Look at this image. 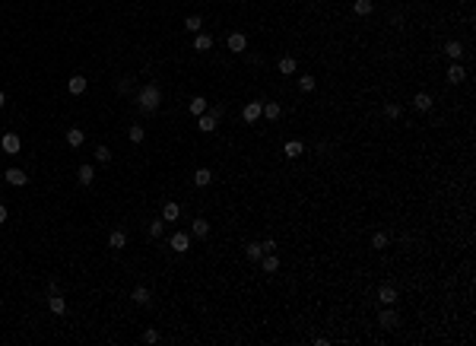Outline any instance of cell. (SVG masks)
I'll list each match as a JSON object with an SVG mask.
<instances>
[{
  "label": "cell",
  "mask_w": 476,
  "mask_h": 346,
  "mask_svg": "<svg viewBox=\"0 0 476 346\" xmlns=\"http://www.w3.org/2000/svg\"><path fill=\"white\" fill-rule=\"evenodd\" d=\"M137 105H140V111H156L162 105V89L156 83H146L140 92H137Z\"/></svg>",
  "instance_id": "obj_1"
},
{
  "label": "cell",
  "mask_w": 476,
  "mask_h": 346,
  "mask_svg": "<svg viewBox=\"0 0 476 346\" xmlns=\"http://www.w3.org/2000/svg\"><path fill=\"white\" fill-rule=\"evenodd\" d=\"M226 45H229L232 54H245V51H248V35H245V32H232V35L226 38Z\"/></svg>",
  "instance_id": "obj_2"
},
{
  "label": "cell",
  "mask_w": 476,
  "mask_h": 346,
  "mask_svg": "<svg viewBox=\"0 0 476 346\" xmlns=\"http://www.w3.org/2000/svg\"><path fill=\"white\" fill-rule=\"evenodd\" d=\"M378 324L384 327V331H394V327L400 324V315H397V311H394L391 305H387L384 311H378Z\"/></svg>",
  "instance_id": "obj_3"
},
{
  "label": "cell",
  "mask_w": 476,
  "mask_h": 346,
  "mask_svg": "<svg viewBox=\"0 0 476 346\" xmlns=\"http://www.w3.org/2000/svg\"><path fill=\"white\" fill-rule=\"evenodd\" d=\"M264 115V102H248L245 108H241V118H245V124H257V118Z\"/></svg>",
  "instance_id": "obj_4"
},
{
  "label": "cell",
  "mask_w": 476,
  "mask_h": 346,
  "mask_svg": "<svg viewBox=\"0 0 476 346\" xmlns=\"http://www.w3.org/2000/svg\"><path fill=\"white\" fill-rule=\"evenodd\" d=\"M3 178H6V184H13V187H25V184H29V175H25L22 169H16V166H13V169H6V172H3Z\"/></svg>",
  "instance_id": "obj_5"
},
{
  "label": "cell",
  "mask_w": 476,
  "mask_h": 346,
  "mask_svg": "<svg viewBox=\"0 0 476 346\" xmlns=\"http://www.w3.org/2000/svg\"><path fill=\"white\" fill-rule=\"evenodd\" d=\"M67 89H70V96H83L86 89H89V80H86V76H70V80H67Z\"/></svg>",
  "instance_id": "obj_6"
},
{
  "label": "cell",
  "mask_w": 476,
  "mask_h": 346,
  "mask_svg": "<svg viewBox=\"0 0 476 346\" xmlns=\"http://www.w3.org/2000/svg\"><path fill=\"white\" fill-rule=\"evenodd\" d=\"M83 143H86V131H83V127H70V131H67V146L80 150Z\"/></svg>",
  "instance_id": "obj_7"
},
{
  "label": "cell",
  "mask_w": 476,
  "mask_h": 346,
  "mask_svg": "<svg viewBox=\"0 0 476 346\" xmlns=\"http://www.w3.org/2000/svg\"><path fill=\"white\" fill-rule=\"evenodd\" d=\"M92 181H95V169H92V166H80V169H76V184L89 187Z\"/></svg>",
  "instance_id": "obj_8"
},
{
  "label": "cell",
  "mask_w": 476,
  "mask_h": 346,
  "mask_svg": "<svg viewBox=\"0 0 476 346\" xmlns=\"http://www.w3.org/2000/svg\"><path fill=\"white\" fill-rule=\"evenodd\" d=\"M197 127H200V131H203V134H213V131H216V127H219V121H216V118L210 115V111H203V115H200V118H197Z\"/></svg>",
  "instance_id": "obj_9"
},
{
  "label": "cell",
  "mask_w": 476,
  "mask_h": 346,
  "mask_svg": "<svg viewBox=\"0 0 476 346\" xmlns=\"http://www.w3.org/2000/svg\"><path fill=\"white\" fill-rule=\"evenodd\" d=\"M302 153H305V143H302V140H289V143L283 146V156H286V159H299Z\"/></svg>",
  "instance_id": "obj_10"
},
{
  "label": "cell",
  "mask_w": 476,
  "mask_h": 346,
  "mask_svg": "<svg viewBox=\"0 0 476 346\" xmlns=\"http://www.w3.org/2000/svg\"><path fill=\"white\" fill-rule=\"evenodd\" d=\"M464 80H467V70H464V67L454 60V64L448 67V83H451V86H457V83H464Z\"/></svg>",
  "instance_id": "obj_11"
},
{
  "label": "cell",
  "mask_w": 476,
  "mask_h": 346,
  "mask_svg": "<svg viewBox=\"0 0 476 346\" xmlns=\"http://www.w3.org/2000/svg\"><path fill=\"white\" fill-rule=\"evenodd\" d=\"M0 146H3V153L16 156V153H19V146H22V143H19V137H16V134H3V140H0Z\"/></svg>",
  "instance_id": "obj_12"
},
{
  "label": "cell",
  "mask_w": 476,
  "mask_h": 346,
  "mask_svg": "<svg viewBox=\"0 0 476 346\" xmlns=\"http://www.w3.org/2000/svg\"><path fill=\"white\" fill-rule=\"evenodd\" d=\"M171 248H175L178 254H184V251L190 248V235L187 232H175V235H171Z\"/></svg>",
  "instance_id": "obj_13"
},
{
  "label": "cell",
  "mask_w": 476,
  "mask_h": 346,
  "mask_svg": "<svg viewBox=\"0 0 476 346\" xmlns=\"http://www.w3.org/2000/svg\"><path fill=\"white\" fill-rule=\"evenodd\" d=\"M178 216H181V206L178 203H171V200L162 203V219H165V222H178Z\"/></svg>",
  "instance_id": "obj_14"
},
{
  "label": "cell",
  "mask_w": 476,
  "mask_h": 346,
  "mask_svg": "<svg viewBox=\"0 0 476 346\" xmlns=\"http://www.w3.org/2000/svg\"><path fill=\"white\" fill-rule=\"evenodd\" d=\"M131 302H134V305H150V302H153V296H150V289H146V286H134V292H131Z\"/></svg>",
  "instance_id": "obj_15"
},
{
  "label": "cell",
  "mask_w": 476,
  "mask_h": 346,
  "mask_svg": "<svg viewBox=\"0 0 476 346\" xmlns=\"http://www.w3.org/2000/svg\"><path fill=\"white\" fill-rule=\"evenodd\" d=\"M206 108H210V102H206L203 96H194V99L187 102V111H190V115H197V118H200V115H203Z\"/></svg>",
  "instance_id": "obj_16"
},
{
  "label": "cell",
  "mask_w": 476,
  "mask_h": 346,
  "mask_svg": "<svg viewBox=\"0 0 476 346\" xmlns=\"http://www.w3.org/2000/svg\"><path fill=\"white\" fill-rule=\"evenodd\" d=\"M48 308H51V315H64V311H67V302H64V296H60V292H54V296H48Z\"/></svg>",
  "instance_id": "obj_17"
},
{
  "label": "cell",
  "mask_w": 476,
  "mask_h": 346,
  "mask_svg": "<svg viewBox=\"0 0 476 346\" xmlns=\"http://www.w3.org/2000/svg\"><path fill=\"white\" fill-rule=\"evenodd\" d=\"M378 302H381V305H394V302H397V289L394 286H378Z\"/></svg>",
  "instance_id": "obj_18"
},
{
  "label": "cell",
  "mask_w": 476,
  "mask_h": 346,
  "mask_svg": "<svg viewBox=\"0 0 476 346\" xmlns=\"http://www.w3.org/2000/svg\"><path fill=\"white\" fill-rule=\"evenodd\" d=\"M413 108L416 111H432V96L429 92H416V96H413Z\"/></svg>",
  "instance_id": "obj_19"
},
{
  "label": "cell",
  "mask_w": 476,
  "mask_h": 346,
  "mask_svg": "<svg viewBox=\"0 0 476 346\" xmlns=\"http://www.w3.org/2000/svg\"><path fill=\"white\" fill-rule=\"evenodd\" d=\"M445 54L451 57V60H457V64H461V57L467 54V51H464V45H461V41H448V45H445Z\"/></svg>",
  "instance_id": "obj_20"
},
{
  "label": "cell",
  "mask_w": 476,
  "mask_h": 346,
  "mask_svg": "<svg viewBox=\"0 0 476 346\" xmlns=\"http://www.w3.org/2000/svg\"><path fill=\"white\" fill-rule=\"evenodd\" d=\"M261 267H264V273H276V270H280V257H276L273 251H270V254H264V257H261Z\"/></svg>",
  "instance_id": "obj_21"
},
{
  "label": "cell",
  "mask_w": 476,
  "mask_h": 346,
  "mask_svg": "<svg viewBox=\"0 0 476 346\" xmlns=\"http://www.w3.org/2000/svg\"><path fill=\"white\" fill-rule=\"evenodd\" d=\"M190 235L206 238V235H210V222H206V219H194V222H190Z\"/></svg>",
  "instance_id": "obj_22"
},
{
  "label": "cell",
  "mask_w": 476,
  "mask_h": 346,
  "mask_svg": "<svg viewBox=\"0 0 476 346\" xmlns=\"http://www.w3.org/2000/svg\"><path fill=\"white\" fill-rule=\"evenodd\" d=\"M108 245L115 248V251H121V248L127 245V232H121V229H115V232H111V235H108Z\"/></svg>",
  "instance_id": "obj_23"
},
{
  "label": "cell",
  "mask_w": 476,
  "mask_h": 346,
  "mask_svg": "<svg viewBox=\"0 0 476 346\" xmlns=\"http://www.w3.org/2000/svg\"><path fill=\"white\" fill-rule=\"evenodd\" d=\"M213 48V35H206V32H197L194 38V51H210Z\"/></svg>",
  "instance_id": "obj_24"
},
{
  "label": "cell",
  "mask_w": 476,
  "mask_h": 346,
  "mask_svg": "<svg viewBox=\"0 0 476 346\" xmlns=\"http://www.w3.org/2000/svg\"><path fill=\"white\" fill-rule=\"evenodd\" d=\"M387 245H391V235H387V232H375V235H371V248L375 251H384Z\"/></svg>",
  "instance_id": "obj_25"
},
{
  "label": "cell",
  "mask_w": 476,
  "mask_h": 346,
  "mask_svg": "<svg viewBox=\"0 0 476 346\" xmlns=\"http://www.w3.org/2000/svg\"><path fill=\"white\" fill-rule=\"evenodd\" d=\"M210 181H213V172H210V169H197V172H194V184H197V187H206Z\"/></svg>",
  "instance_id": "obj_26"
},
{
  "label": "cell",
  "mask_w": 476,
  "mask_h": 346,
  "mask_svg": "<svg viewBox=\"0 0 476 346\" xmlns=\"http://www.w3.org/2000/svg\"><path fill=\"white\" fill-rule=\"evenodd\" d=\"M280 115H283V108L276 105V102H264V118L267 121H280Z\"/></svg>",
  "instance_id": "obj_27"
},
{
  "label": "cell",
  "mask_w": 476,
  "mask_h": 346,
  "mask_svg": "<svg viewBox=\"0 0 476 346\" xmlns=\"http://www.w3.org/2000/svg\"><path fill=\"white\" fill-rule=\"evenodd\" d=\"M162 232H165V219H153L150 229H146V235H150V238H162Z\"/></svg>",
  "instance_id": "obj_28"
},
{
  "label": "cell",
  "mask_w": 476,
  "mask_h": 346,
  "mask_svg": "<svg viewBox=\"0 0 476 346\" xmlns=\"http://www.w3.org/2000/svg\"><path fill=\"white\" fill-rule=\"evenodd\" d=\"M184 29H187V32H194V35H197V32H203V19H200V16H197V13H194V16H187V19H184Z\"/></svg>",
  "instance_id": "obj_29"
},
{
  "label": "cell",
  "mask_w": 476,
  "mask_h": 346,
  "mask_svg": "<svg viewBox=\"0 0 476 346\" xmlns=\"http://www.w3.org/2000/svg\"><path fill=\"white\" fill-rule=\"evenodd\" d=\"M352 10H356V16H371L375 3H371V0H356V3H352Z\"/></svg>",
  "instance_id": "obj_30"
},
{
  "label": "cell",
  "mask_w": 476,
  "mask_h": 346,
  "mask_svg": "<svg viewBox=\"0 0 476 346\" xmlns=\"http://www.w3.org/2000/svg\"><path fill=\"white\" fill-rule=\"evenodd\" d=\"M296 57H280V73H286V76H292L296 73Z\"/></svg>",
  "instance_id": "obj_31"
},
{
  "label": "cell",
  "mask_w": 476,
  "mask_h": 346,
  "mask_svg": "<svg viewBox=\"0 0 476 346\" xmlns=\"http://www.w3.org/2000/svg\"><path fill=\"white\" fill-rule=\"evenodd\" d=\"M400 115H403V105H400V102H387V105H384V118L394 121V118H400Z\"/></svg>",
  "instance_id": "obj_32"
},
{
  "label": "cell",
  "mask_w": 476,
  "mask_h": 346,
  "mask_svg": "<svg viewBox=\"0 0 476 346\" xmlns=\"http://www.w3.org/2000/svg\"><path fill=\"white\" fill-rule=\"evenodd\" d=\"M127 137H131V143H143V137H146V131L140 124H131L127 127Z\"/></svg>",
  "instance_id": "obj_33"
},
{
  "label": "cell",
  "mask_w": 476,
  "mask_h": 346,
  "mask_svg": "<svg viewBox=\"0 0 476 346\" xmlns=\"http://www.w3.org/2000/svg\"><path fill=\"white\" fill-rule=\"evenodd\" d=\"M245 254H248V261H261V257H264V248L257 245V241H251V245L245 248Z\"/></svg>",
  "instance_id": "obj_34"
},
{
  "label": "cell",
  "mask_w": 476,
  "mask_h": 346,
  "mask_svg": "<svg viewBox=\"0 0 476 346\" xmlns=\"http://www.w3.org/2000/svg\"><path fill=\"white\" fill-rule=\"evenodd\" d=\"M315 86H317L315 76H299V89L302 92H315Z\"/></svg>",
  "instance_id": "obj_35"
},
{
  "label": "cell",
  "mask_w": 476,
  "mask_h": 346,
  "mask_svg": "<svg viewBox=\"0 0 476 346\" xmlns=\"http://www.w3.org/2000/svg\"><path fill=\"white\" fill-rule=\"evenodd\" d=\"M95 162H102V166L111 162V150H108V146H95Z\"/></svg>",
  "instance_id": "obj_36"
},
{
  "label": "cell",
  "mask_w": 476,
  "mask_h": 346,
  "mask_svg": "<svg viewBox=\"0 0 476 346\" xmlns=\"http://www.w3.org/2000/svg\"><path fill=\"white\" fill-rule=\"evenodd\" d=\"M143 343H159V331H143Z\"/></svg>",
  "instance_id": "obj_37"
},
{
  "label": "cell",
  "mask_w": 476,
  "mask_h": 346,
  "mask_svg": "<svg viewBox=\"0 0 476 346\" xmlns=\"http://www.w3.org/2000/svg\"><path fill=\"white\" fill-rule=\"evenodd\" d=\"M206 111H210V115H213L216 121H222V115H226V108H222V105H210Z\"/></svg>",
  "instance_id": "obj_38"
},
{
  "label": "cell",
  "mask_w": 476,
  "mask_h": 346,
  "mask_svg": "<svg viewBox=\"0 0 476 346\" xmlns=\"http://www.w3.org/2000/svg\"><path fill=\"white\" fill-rule=\"evenodd\" d=\"M261 248H264V254H270V251H276V241L267 238V241H261Z\"/></svg>",
  "instance_id": "obj_39"
},
{
  "label": "cell",
  "mask_w": 476,
  "mask_h": 346,
  "mask_svg": "<svg viewBox=\"0 0 476 346\" xmlns=\"http://www.w3.org/2000/svg\"><path fill=\"white\" fill-rule=\"evenodd\" d=\"M131 89V80H118V92H127Z\"/></svg>",
  "instance_id": "obj_40"
},
{
  "label": "cell",
  "mask_w": 476,
  "mask_h": 346,
  "mask_svg": "<svg viewBox=\"0 0 476 346\" xmlns=\"http://www.w3.org/2000/svg\"><path fill=\"white\" fill-rule=\"evenodd\" d=\"M6 216H10V213H6V206L0 203V226H3V222H6Z\"/></svg>",
  "instance_id": "obj_41"
},
{
  "label": "cell",
  "mask_w": 476,
  "mask_h": 346,
  "mask_svg": "<svg viewBox=\"0 0 476 346\" xmlns=\"http://www.w3.org/2000/svg\"><path fill=\"white\" fill-rule=\"evenodd\" d=\"M3 105H6V96H3V89H0V108H3Z\"/></svg>",
  "instance_id": "obj_42"
}]
</instances>
